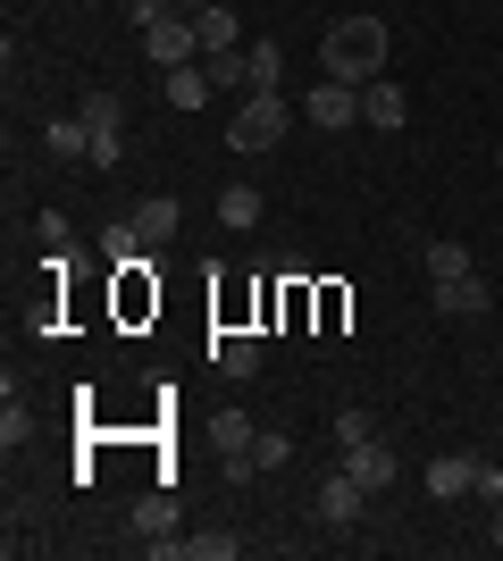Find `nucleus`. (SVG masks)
<instances>
[{
	"mask_svg": "<svg viewBox=\"0 0 503 561\" xmlns=\"http://www.w3.org/2000/svg\"><path fill=\"white\" fill-rule=\"evenodd\" d=\"M25 436H34V420H25V411H18V394H9V411H0V445L18 453V445H25Z\"/></svg>",
	"mask_w": 503,
	"mask_h": 561,
	"instance_id": "5701e85b",
	"label": "nucleus"
},
{
	"mask_svg": "<svg viewBox=\"0 0 503 561\" xmlns=\"http://www.w3.org/2000/svg\"><path fill=\"white\" fill-rule=\"evenodd\" d=\"M286 126H294V101L286 93H243V110L227 117V142H236V151H268Z\"/></svg>",
	"mask_w": 503,
	"mask_h": 561,
	"instance_id": "7ed1b4c3",
	"label": "nucleus"
},
{
	"mask_svg": "<svg viewBox=\"0 0 503 561\" xmlns=\"http://www.w3.org/2000/svg\"><path fill=\"white\" fill-rule=\"evenodd\" d=\"M218 377H236V386H252L261 377V335H218Z\"/></svg>",
	"mask_w": 503,
	"mask_h": 561,
	"instance_id": "ddd939ff",
	"label": "nucleus"
},
{
	"mask_svg": "<svg viewBox=\"0 0 503 561\" xmlns=\"http://www.w3.org/2000/svg\"><path fill=\"white\" fill-rule=\"evenodd\" d=\"M160 93H168V110H210V93H218V84H210V68H168V84H160Z\"/></svg>",
	"mask_w": 503,
	"mask_h": 561,
	"instance_id": "2eb2a0df",
	"label": "nucleus"
},
{
	"mask_svg": "<svg viewBox=\"0 0 503 561\" xmlns=\"http://www.w3.org/2000/svg\"><path fill=\"white\" fill-rule=\"evenodd\" d=\"M135 34H144L151 68H193V59H202L193 18H185V9H168V0H135Z\"/></svg>",
	"mask_w": 503,
	"mask_h": 561,
	"instance_id": "f03ea898",
	"label": "nucleus"
},
{
	"mask_svg": "<svg viewBox=\"0 0 503 561\" xmlns=\"http://www.w3.org/2000/svg\"><path fill=\"white\" fill-rule=\"evenodd\" d=\"M168 9H185V18H202V9H210V0H168Z\"/></svg>",
	"mask_w": 503,
	"mask_h": 561,
	"instance_id": "cd10ccee",
	"label": "nucleus"
},
{
	"mask_svg": "<svg viewBox=\"0 0 503 561\" xmlns=\"http://www.w3.org/2000/svg\"><path fill=\"white\" fill-rule=\"evenodd\" d=\"M34 234H43L50 252H68V218H59V210H43V218H34Z\"/></svg>",
	"mask_w": 503,
	"mask_h": 561,
	"instance_id": "393cba45",
	"label": "nucleus"
},
{
	"mask_svg": "<svg viewBox=\"0 0 503 561\" xmlns=\"http://www.w3.org/2000/svg\"><path fill=\"white\" fill-rule=\"evenodd\" d=\"M126 218H135V227H144V243H151V252H160L168 234L185 227V202H176V193H144V202H135V210H126Z\"/></svg>",
	"mask_w": 503,
	"mask_h": 561,
	"instance_id": "6e6552de",
	"label": "nucleus"
},
{
	"mask_svg": "<svg viewBox=\"0 0 503 561\" xmlns=\"http://www.w3.org/2000/svg\"><path fill=\"white\" fill-rule=\"evenodd\" d=\"M261 445V427L243 420V411H218V461H236V453H252Z\"/></svg>",
	"mask_w": 503,
	"mask_h": 561,
	"instance_id": "aec40b11",
	"label": "nucleus"
},
{
	"mask_svg": "<svg viewBox=\"0 0 503 561\" xmlns=\"http://www.w3.org/2000/svg\"><path fill=\"white\" fill-rule=\"evenodd\" d=\"M378 68H386V25L378 18L328 25V43H319V76H335V84H369Z\"/></svg>",
	"mask_w": 503,
	"mask_h": 561,
	"instance_id": "f257e3e1",
	"label": "nucleus"
},
{
	"mask_svg": "<svg viewBox=\"0 0 503 561\" xmlns=\"http://www.w3.org/2000/svg\"><path fill=\"white\" fill-rule=\"evenodd\" d=\"M487 302H495V294H487L479 268H470V277H445V285H436V310H445V319H487Z\"/></svg>",
	"mask_w": 503,
	"mask_h": 561,
	"instance_id": "1a4fd4ad",
	"label": "nucleus"
},
{
	"mask_svg": "<svg viewBox=\"0 0 503 561\" xmlns=\"http://www.w3.org/2000/svg\"><path fill=\"white\" fill-rule=\"evenodd\" d=\"M403 117H411V101H403L395 76H369V84H361V126H369V135H395Z\"/></svg>",
	"mask_w": 503,
	"mask_h": 561,
	"instance_id": "0eeeda50",
	"label": "nucleus"
},
{
	"mask_svg": "<svg viewBox=\"0 0 503 561\" xmlns=\"http://www.w3.org/2000/svg\"><path fill=\"white\" fill-rule=\"evenodd\" d=\"M479 503H487V512L503 503V469H487V461H479Z\"/></svg>",
	"mask_w": 503,
	"mask_h": 561,
	"instance_id": "bb28decb",
	"label": "nucleus"
},
{
	"mask_svg": "<svg viewBox=\"0 0 503 561\" xmlns=\"http://www.w3.org/2000/svg\"><path fill=\"white\" fill-rule=\"evenodd\" d=\"M218 227H261V185H227V193H218Z\"/></svg>",
	"mask_w": 503,
	"mask_h": 561,
	"instance_id": "6ab92c4d",
	"label": "nucleus"
},
{
	"mask_svg": "<svg viewBox=\"0 0 503 561\" xmlns=\"http://www.w3.org/2000/svg\"><path fill=\"white\" fill-rule=\"evenodd\" d=\"M369 436H378V420H369V411H335V445H344V453L369 445Z\"/></svg>",
	"mask_w": 503,
	"mask_h": 561,
	"instance_id": "412c9836",
	"label": "nucleus"
},
{
	"mask_svg": "<svg viewBox=\"0 0 503 561\" xmlns=\"http://www.w3.org/2000/svg\"><path fill=\"white\" fill-rule=\"evenodd\" d=\"M126 160V135H93V168H118Z\"/></svg>",
	"mask_w": 503,
	"mask_h": 561,
	"instance_id": "a878e982",
	"label": "nucleus"
},
{
	"mask_svg": "<svg viewBox=\"0 0 503 561\" xmlns=\"http://www.w3.org/2000/svg\"><path fill=\"white\" fill-rule=\"evenodd\" d=\"M210 84H218V93H243V50H218V59H210Z\"/></svg>",
	"mask_w": 503,
	"mask_h": 561,
	"instance_id": "4be33fe9",
	"label": "nucleus"
},
{
	"mask_svg": "<svg viewBox=\"0 0 503 561\" xmlns=\"http://www.w3.org/2000/svg\"><path fill=\"white\" fill-rule=\"evenodd\" d=\"M420 268H428V285H445V277H470V243H454V234H436L428 252H420Z\"/></svg>",
	"mask_w": 503,
	"mask_h": 561,
	"instance_id": "dca6fc26",
	"label": "nucleus"
},
{
	"mask_svg": "<svg viewBox=\"0 0 503 561\" xmlns=\"http://www.w3.org/2000/svg\"><path fill=\"white\" fill-rule=\"evenodd\" d=\"M344 469H353V478H361V486H369V494H386V486H395V478H403V461H395V453H386L378 436L344 453Z\"/></svg>",
	"mask_w": 503,
	"mask_h": 561,
	"instance_id": "9d476101",
	"label": "nucleus"
},
{
	"mask_svg": "<svg viewBox=\"0 0 503 561\" xmlns=\"http://www.w3.org/2000/svg\"><path fill=\"white\" fill-rule=\"evenodd\" d=\"M76 117H84L93 135H126V101L110 93V84H93V93H84V110H76Z\"/></svg>",
	"mask_w": 503,
	"mask_h": 561,
	"instance_id": "a211bd4d",
	"label": "nucleus"
},
{
	"mask_svg": "<svg viewBox=\"0 0 503 561\" xmlns=\"http://www.w3.org/2000/svg\"><path fill=\"white\" fill-rule=\"evenodd\" d=\"M43 151H50V160H93V126H84V117H50Z\"/></svg>",
	"mask_w": 503,
	"mask_h": 561,
	"instance_id": "4468645a",
	"label": "nucleus"
},
{
	"mask_svg": "<svg viewBox=\"0 0 503 561\" xmlns=\"http://www.w3.org/2000/svg\"><path fill=\"white\" fill-rule=\"evenodd\" d=\"M243 93H286V50L277 43H243Z\"/></svg>",
	"mask_w": 503,
	"mask_h": 561,
	"instance_id": "9b49d317",
	"label": "nucleus"
},
{
	"mask_svg": "<svg viewBox=\"0 0 503 561\" xmlns=\"http://www.w3.org/2000/svg\"><path fill=\"white\" fill-rule=\"evenodd\" d=\"M361 512H369V486H361L353 469H328L319 494H311V519H319V528H353Z\"/></svg>",
	"mask_w": 503,
	"mask_h": 561,
	"instance_id": "39448f33",
	"label": "nucleus"
},
{
	"mask_svg": "<svg viewBox=\"0 0 503 561\" xmlns=\"http://www.w3.org/2000/svg\"><path fill=\"white\" fill-rule=\"evenodd\" d=\"M252 461H261V469H286V461H294V436H261V445H252Z\"/></svg>",
	"mask_w": 503,
	"mask_h": 561,
	"instance_id": "b1692460",
	"label": "nucleus"
},
{
	"mask_svg": "<svg viewBox=\"0 0 503 561\" xmlns=\"http://www.w3.org/2000/svg\"><path fill=\"white\" fill-rule=\"evenodd\" d=\"M495 168H503V142H495Z\"/></svg>",
	"mask_w": 503,
	"mask_h": 561,
	"instance_id": "c756f323",
	"label": "nucleus"
},
{
	"mask_svg": "<svg viewBox=\"0 0 503 561\" xmlns=\"http://www.w3.org/2000/svg\"><path fill=\"white\" fill-rule=\"evenodd\" d=\"M193 34H202V59H218V50H243V25H236V9H227V0H210V9L193 18Z\"/></svg>",
	"mask_w": 503,
	"mask_h": 561,
	"instance_id": "f8f14e48",
	"label": "nucleus"
},
{
	"mask_svg": "<svg viewBox=\"0 0 503 561\" xmlns=\"http://www.w3.org/2000/svg\"><path fill=\"white\" fill-rule=\"evenodd\" d=\"M420 486H428L436 503H461V494H479V453H436V461L420 469Z\"/></svg>",
	"mask_w": 503,
	"mask_h": 561,
	"instance_id": "423d86ee",
	"label": "nucleus"
},
{
	"mask_svg": "<svg viewBox=\"0 0 503 561\" xmlns=\"http://www.w3.org/2000/svg\"><path fill=\"white\" fill-rule=\"evenodd\" d=\"M487 537H495V553H503V503H495V528H487Z\"/></svg>",
	"mask_w": 503,
	"mask_h": 561,
	"instance_id": "c85d7f7f",
	"label": "nucleus"
},
{
	"mask_svg": "<svg viewBox=\"0 0 503 561\" xmlns=\"http://www.w3.org/2000/svg\"><path fill=\"white\" fill-rule=\"evenodd\" d=\"M168 528H176V494H168V486H151L144 503H135V537H151V545H160Z\"/></svg>",
	"mask_w": 503,
	"mask_h": 561,
	"instance_id": "f3484780",
	"label": "nucleus"
},
{
	"mask_svg": "<svg viewBox=\"0 0 503 561\" xmlns=\"http://www.w3.org/2000/svg\"><path fill=\"white\" fill-rule=\"evenodd\" d=\"M302 117H311L319 135H353V126H361V84H335V76H319L311 93H302Z\"/></svg>",
	"mask_w": 503,
	"mask_h": 561,
	"instance_id": "20e7f679",
	"label": "nucleus"
}]
</instances>
